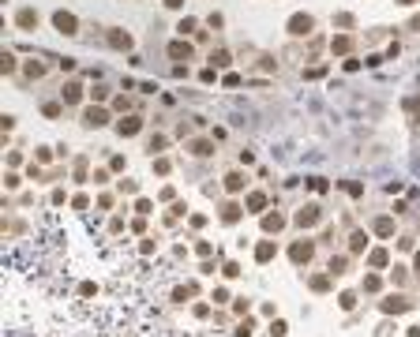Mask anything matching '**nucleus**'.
Instances as JSON below:
<instances>
[{
  "label": "nucleus",
  "mask_w": 420,
  "mask_h": 337,
  "mask_svg": "<svg viewBox=\"0 0 420 337\" xmlns=\"http://www.w3.org/2000/svg\"><path fill=\"white\" fill-rule=\"evenodd\" d=\"M311 255H315V244H311V240H297V244L289 247V258H293L297 266H308Z\"/></svg>",
  "instance_id": "f257e3e1"
},
{
  "label": "nucleus",
  "mask_w": 420,
  "mask_h": 337,
  "mask_svg": "<svg viewBox=\"0 0 420 337\" xmlns=\"http://www.w3.org/2000/svg\"><path fill=\"white\" fill-rule=\"evenodd\" d=\"M293 221H297L300 229H315V225H319V221H323V210H319V206H315V202H311V206L297 210V217H293Z\"/></svg>",
  "instance_id": "f03ea898"
},
{
  "label": "nucleus",
  "mask_w": 420,
  "mask_h": 337,
  "mask_svg": "<svg viewBox=\"0 0 420 337\" xmlns=\"http://www.w3.org/2000/svg\"><path fill=\"white\" fill-rule=\"evenodd\" d=\"M53 26H56L60 34H79V19H75L72 12H56V15H53Z\"/></svg>",
  "instance_id": "7ed1b4c3"
},
{
  "label": "nucleus",
  "mask_w": 420,
  "mask_h": 337,
  "mask_svg": "<svg viewBox=\"0 0 420 337\" xmlns=\"http://www.w3.org/2000/svg\"><path fill=\"white\" fill-rule=\"evenodd\" d=\"M311 26H315V23H311V15H300V12H297V15L289 19V34H293V38H308V34H311Z\"/></svg>",
  "instance_id": "20e7f679"
},
{
  "label": "nucleus",
  "mask_w": 420,
  "mask_h": 337,
  "mask_svg": "<svg viewBox=\"0 0 420 337\" xmlns=\"http://www.w3.org/2000/svg\"><path fill=\"white\" fill-rule=\"evenodd\" d=\"M379 307H383L387 315H402V311H409V307H413V300H405V296H387Z\"/></svg>",
  "instance_id": "39448f33"
},
{
  "label": "nucleus",
  "mask_w": 420,
  "mask_h": 337,
  "mask_svg": "<svg viewBox=\"0 0 420 337\" xmlns=\"http://www.w3.org/2000/svg\"><path fill=\"white\" fill-rule=\"evenodd\" d=\"M15 26H19V30H26V34L38 30V12H34V8H23V12L15 15Z\"/></svg>",
  "instance_id": "423d86ee"
},
{
  "label": "nucleus",
  "mask_w": 420,
  "mask_h": 337,
  "mask_svg": "<svg viewBox=\"0 0 420 337\" xmlns=\"http://www.w3.org/2000/svg\"><path fill=\"white\" fill-rule=\"evenodd\" d=\"M274 255H278V244H274V240H259V244H255V263H270Z\"/></svg>",
  "instance_id": "0eeeda50"
},
{
  "label": "nucleus",
  "mask_w": 420,
  "mask_h": 337,
  "mask_svg": "<svg viewBox=\"0 0 420 337\" xmlns=\"http://www.w3.org/2000/svg\"><path fill=\"white\" fill-rule=\"evenodd\" d=\"M83 124H87V128H101V124H109V113L105 109H87L83 113Z\"/></svg>",
  "instance_id": "6e6552de"
},
{
  "label": "nucleus",
  "mask_w": 420,
  "mask_h": 337,
  "mask_svg": "<svg viewBox=\"0 0 420 337\" xmlns=\"http://www.w3.org/2000/svg\"><path fill=\"white\" fill-rule=\"evenodd\" d=\"M371 233L375 236H394V217H375L371 221Z\"/></svg>",
  "instance_id": "1a4fd4ad"
},
{
  "label": "nucleus",
  "mask_w": 420,
  "mask_h": 337,
  "mask_svg": "<svg viewBox=\"0 0 420 337\" xmlns=\"http://www.w3.org/2000/svg\"><path fill=\"white\" fill-rule=\"evenodd\" d=\"M139 128H143L139 117H124V120H117V131H120V135H135Z\"/></svg>",
  "instance_id": "9d476101"
},
{
  "label": "nucleus",
  "mask_w": 420,
  "mask_h": 337,
  "mask_svg": "<svg viewBox=\"0 0 420 337\" xmlns=\"http://www.w3.org/2000/svg\"><path fill=\"white\" fill-rule=\"evenodd\" d=\"M169 56H173V60H192V45H188V42H173V45H169Z\"/></svg>",
  "instance_id": "9b49d317"
},
{
  "label": "nucleus",
  "mask_w": 420,
  "mask_h": 337,
  "mask_svg": "<svg viewBox=\"0 0 420 337\" xmlns=\"http://www.w3.org/2000/svg\"><path fill=\"white\" fill-rule=\"evenodd\" d=\"M240 214H244V210L236 206V202H225V206H222V221H225V225H236V221H240Z\"/></svg>",
  "instance_id": "f8f14e48"
},
{
  "label": "nucleus",
  "mask_w": 420,
  "mask_h": 337,
  "mask_svg": "<svg viewBox=\"0 0 420 337\" xmlns=\"http://www.w3.org/2000/svg\"><path fill=\"white\" fill-rule=\"evenodd\" d=\"M109 45H113V49H131V34L128 30H113L109 34Z\"/></svg>",
  "instance_id": "ddd939ff"
},
{
  "label": "nucleus",
  "mask_w": 420,
  "mask_h": 337,
  "mask_svg": "<svg viewBox=\"0 0 420 337\" xmlns=\"http://www.w3.org/2000/svg\"><path fill=\"white\" fill-rule=\"evenodd\" d=\"M349 49H353V38H349V34H338V38L330 42V53H338V56H345Z\"/></svg>",
  "instance_id": "4468645a"
},
{
  "label": "nucleus",
  "mask_w": 420,
  "mask_h": 337,
  "mask_svg": "<svg viewBox=\"0 0 420 337\" xmlns=\"http://www.w3.org/2000/svg\"><path fill=\"white\" fill-rule=\"evenodd\" d=\"M60 98H64V105H75V101L83 98V86H79V83H68V86L60 90Z\"/></svg>",
  "instance_id": "2eb2a0df"
},
{
  "label": "nucleus",
  "mask_w": 420,
  "mask_h": 337,
  "mask_svg": "<svg viewBox=\"0 0 420 337\" xmlns=\"http://www.w3.org/2000/svg\"><path fill=\"white\" fill-rule=\"evenodd\" d=\"M330 285H334V274H330V270H327V274H315V277H311V292H327Z\"/></svg>",
  "instance_id": "dca6fc26"
},
{
  "label": "nucleus",
  "mask_w": 420,
  "mask_h": 337,
  "mask_svg": "<svg viewBox=\"0 0 420 337\" xmlns=\"http://www.w3.org/2000/svg\"><path fill=\"white\" fill-rule=\"evenodd\" d=\"M282 225H285V217L278 214V210H274V214H263V229H266V233H278Z\"/></svg>",
  "instance_id": "f3484780"
},
{
  "label": "nucleus",
  "mask_w": 420,
  "mask_h": 337,
  "mask_svg": "<svg viewBox=\"0 0 420 337\" xmlns=\"http://www.w3.org/2000/svg\"><path fill=\"white\" fill-rule=\"evenodd\" d=\"M349 251H353V255L368 251V233H353V236H349Z\"/></svg>",
  "instance_id": "a211bd4d"
},
{
  "label": "nucleus",
  "mask_w": 420,
  "mask_h": 337,
  "mask_svg": "<svg viewBox=\"0 0 420 337\" xmlns=\"http://www.w3.org/2000/svg\"><path fill=\"white\" fill-rule=\"evenodd\" d=\"M368 263H371V266H375V270H383V266L390 263V251H387V247H375V251H371V255H368Z\"/></svg>",
  "instance_id": "6ab92c4d"
},
{
  "label": "nucleus",
  "mask_w": 420,
  "mask_h": 337,
  "mask_svg": "<svg viewBox=\"0 0 420 337\" xmlns=\"http://www.w3.org/2000/svg\"><path fill=\"white\" fill-rule=\"evenodd\" d=\"M248 210H252V214L266 210V195H263V191H252V195H248Z\"/></svg>",
  "instance_id": "aec40b11"
},
{
  "label": "nucleus",
  "mask_w": 420,
  "mask_h": 337,
  "mask_svg": "<svg viewBox=\"0 0 420 337\" xmlns=\"http://www.w3.org/2000/svg\"><path fill=\"white\" fill-rule=\"evenodd\" d=\"M240 188H244V172H229V176H225V191H233V195H236Z\"/></svg>",
  "instance_id": "412c9836"
},
{
  "label": "nucleus",
  "mask_w": 420,
  "mask_h": 337,
  "mask_svg": "<svg viewBox=\"0 0 420 337\" xmlns=\"http://www.w3.org/2000/svg\"><path fill=\"white\" fill-rule=\"evenodd\" d=\"M192 154H195V158H206V154H214V146H210L206 139H195L192 142Z\"/></svg>",
  "instance_id": "4be33fe9"
},
{
  "label": "nucleus",
  "mask_w": 420,
  "mask_h": 337,
  "mask_svg": "<svg viewBox=\"0 0 420 337\" xmlns=\"http://www.w3.org/2000/svg\"><path fill=\"white\" fill-rule=\"evenodd\" d=\"M345 266H349V258H341V255H338V258H330V266H327V270H330L334 277H341V274H345Z\"/></svg>",
  "instance_id": "5701e85b"
},
{
  "label": "nucleus",
  "mask_w": 420,
  "mask_h": 337,
  "mask_svg": "<svg viewBox=\"0 0 420 337\" xmlns=\"http://www.w3.org/2000/svg\"><path fill=\"white\" fill-rule=\"evenodd\" d=\"M192 292H195V285H184V288H173V300H177V304H184V300H188V296H192Z\"/></svg>",
  "instance_id": "b1692460"
},
{
  "label": "nucleus",
  "mask_w": 420,
  "mask_h": 337,
  "mask_svg": "<svg viewBox=\"0 0 420 337\" xmlns=\"http://www.w3.org/2000/svg\"><path fill=\"white\" fill-rule=\"evenodd\" d=\"M184 210H188L184 202H177V206H169V214H165V221H169V225H173L177 217H184Z\"/></svg>",
  "instance_id": "393cba45"
},
{
  "label": "nucleus",
  "mask_w": 420,
  "mask_h": 337,
  "mask_svg": "<svg viewBox=\"0 0 420 337\" xmlns=\"http://www.w3.org/2000/svg\"><path fill=\"white\" fill-rule=\"evenodd\" d=\"M338 304L345 307V311H353V307H357V292H341V296H338Z\"/></svg>",
  "instance_id": "a878e982"
},
{
  "label": "nucleus",
  "mask_w": 420,
  "mask_h": 337,
  "mask_svg": "<svg viewBox=\"0 0 420 337\" xmlns=\"http://www.w3.org/2000/svg\"><path fill=\"white\" fill-rule=\"evenodd\" d=\"M364 288H368V292H379V288H383V281H379L375 274H368V277H364Z\"/></svg>",
  "instance_id": "bb28decb"
},
{
  "label": "nucleus",
  "mask_w": 420,
  "mask_h": 337,
  "mask_svg": "<svg viewBox=\"0 0 420 337\" xmlns=\"http://www.w3.org/2000/svg\"><path fill=\"white\" fill-rule=\"evenodd\" d=\"M308 188H311V191H319V195H323V191H327L330 184H327L323 176H311V180H308Z\"/></svg>",
  "instance_id": "cd10ccee"
},
{
  "label": "nucleus",
  "mask_w": 420,
  "mask_h": 337,
  "mask_svg": "<svg viewBox=\"0 0 420 337\" xmlns=\"http://www.w3.org/2000/svg\"><path fill=\"white\" fill-rule=\"evenodd\" d=\"M252 330H255V322H252V319H244L240 326H236V337H252Z\"/></svg>",
  "instance_id": "c85d7f7f"
},
{
  "label": "nucleus",
  "mask_w": 420,
  "mask_h": 337,
  "mask_svg": "<svg viewBox=\"0 0 420 337\" xmlns=\"http://www.w3.org/2000/svg\"><path fill=\"white\" fill-rule=\"evenodd\" d=\"M270 333H274V337H285V333H289V326H285L282 319H274V322H270Z\"/></svg>",
  "instance_id": "c756f323"
},
{
  "label": "nucleus",
  "mask_w": 420,
  "mask_h": 337,
  "mask_svg": "<svg viewBox=\"0 0 420 337\" xmlns=\"http://www.w3.org/2000/svg\"><path fill=\"white\" fill-rule=\"evenodd\" d=\"M345 191H349L353 199H360V195H364V184H357V180H349V184H345Z\"/></svg>",
  "instance_id": "7c9ffc66"
},
{
  "label": "nucleus",
  "mask_w": 420,
  "mask_h": 337,
  "mask_svg": "<svg viewBox=\"0 0 420 337\" xmlns=\"http://www.w3.org/2000/svg\"><path fill=\"white\" fill-rule=\"evenodd\" d=\"M210 60H214L218 67H225V64H229V53H225V49H218V53H210Z\"/></svg>",
  "instance_id": "2f4dec72"
},
{
  "label": "nucleus",
  "mask_w": 420,
  "mask_h": 337,
  "mask_svg": "<svg viewBox=\"0 0 420 337\" xmlns=\"http://www.w3.org/2000/svg\"><path fill=\"white\" fill-rule=\"evenodd\" d=\"M177 30H180V34H195V19H180Z\"/></svg>",
  "instance_id": "473e14b6"
},
{
  "label": "nucleus",
  "mask_w": 420,
  "mask_h": 337,
  "mask_svg": "<svg viewBox=\"0 0 420 337\" xmlns=\"http://www.w3.org/2000/svg\"><path fill=\"white\" fill-rule=\"evenodd\" d=\"M120 191H124V195H135L139 184H135V180H120Z\"/></svg>",
  "instance_id": "72a5a7b5"
},
{
  "label": "nucleus",
  "mask_w": 420,
  "mask_h": 337,
  "mask_svg": "<svg viewBox=\"0 0 420 337\" xmlns=\"http://www.w3.org/2000/svg\"><path fill=\"white\" fill-rule=\"evenodd\" d=\"M26 75H30V79H42L45 67H42V64H26Z\"/></svg>",
  "instance_id": "f704fd0d"
},
{
  "label": "nucleus",
  "mask_w": 420,
  "mask_h": 337,
  "mask_svg": "<svg viewBox=\"0 0 420 337\" xmlns=\"http://www.w3.org/2000/svg\"><path fill=\"white\" fill-rule=\"evenodd\" d=\"M195 251H199V255H203V258H206L210 251H214V244H210V240H199V244H195Z\"/></svg>",
  "instance_id": "c9c22d12"
},
{
  "label": "nucleus",
  "mask_w": 420,
  "mask_h": 337,
  "mask_svg": "<svg viewBox=\"0 0 420 337\" xmlns=\"http://www.w3.org/2000/svg\"><path fill=\"white\" fill-rule=\"evenodd\" d=\"M390 281H394V285H405V266H394V274H390Z\"/></svg>",
  "instance_id": "e433bc0d"
},
{
  "label": "nucleus",
  "mask_w": 420,
  "mask_h": 337,
  "mask_svg": "<svg viewBox=\"0 0 420 337\" xmlns=\"http://www.w3.org/2000/svg\"><path fill=\"white\" fill-rule=\"evenodd\" d=\"M222 274H225V277H240V263H225Z\"/></svg>",
  "instance_id": "4c0bfd02"
},
{
  "label": "nucleus",
  "mask_w": 420,
  "mask_h": 337,
  "mask_svg": "<svg viewBox=\"0 0 420 337\" xmlns=\"http://www.w3.org/2000/svg\"><path fill=\"white\" fill-rule=\"evenodd\" d=\"M135 210H139V214H143V217H147V214H154V206H150V202H147V199H139V202H135Z\"/></svg>",
  "instance_id": "58836bf2"
},
{
  "label": "nucleus",
  "mask_w": 420,
  "mask_h": 337,
  "mask_svg": "<svg viewBox=\"0 0 420 337\" xmlns=\"http://www.w3.org/2000/svg\"><path fill=\"white\" fill-rule=\"evenodd\" d=\"M42 113H45V117H49V120H53V117H60V105H56V101H49V105H45V109H42Z\"/></svg>",
  "instance_id": "ea45409f"
},
{
  "label": "nucleus",
  "mask_w": 420,
  "mask_h": 337,
  "mask_svg": "<svg viewBox=\"0 0 420 337\" xmlns=\"http://www.w3.org/2000/svg\"><path fill=\"white\" fill-rule=\"evenodd\" d=\"M210 300H214V304H229V292H225V288H214V296H210Z\"/></svg>",
  "instance_id": "a19ab883"
},
{
  "label": "nucleus",
  "mask_w": 420,
  "mask_h": 337,
  "mask_svg": "<svg viewBox=\"0 0 420 337\" xmlns=\"http://www.w3.org/2000/svg\"><path fill=\"white\" fill-rule=\"evenodd\" d=\"M0 67H4V71H15V56H12V53H4V60H0Z\"/></svg>",
  "instance_id": "79ce46f5"
},
{
  "label": "nucleus",
  "mask_w": 420,
  "mask_h": 337,
  "mask_svg": "<svg viewBox=\"0 0 420 337\" xmlns=\"http://www.w3.org/2000/svg\"><path fill=\"white\" fill-rule=\"evenodd\" d=\"M72 206H75V210H87V206H90V199H87V195H75V199H72Z\"/></svg>",
  "instance_id": "37998d69"
},
{
  "label": "nucleus",
  "mask_w": 420,
  "mask_h": 337,
  "mask_svg": "<svg viewBox=\"0 0 420 337\" xmlns=\"http://www.w3.org/2000/svg\"><path fill=\"white\" fill-rule=\"evenodd\" d=\"M154 172H158V176H165V172H169V161L158 158V161H154Z\"/></svg>",
  "instance_id": "c03bdc74"
},
{
  "label": "nucleus",
  "mask_w": 420,
  "mask_h": 337,
  "mask_svg": "<svg viewBox=\"0 0 420 337\" xmlns=\"http://www.w3.org/2000/svg\"><path fill=\"white\" fill-rule=\"evenodd\" d=\"M413 270H416V277H420V251H416V263H413Z\"/></svg>",
  "instance_id": "a18cd8bd"
},
{
  "label": "nucleus",
  "mask_w": 420,
  "mask_h": 337,
  "mask_svg": "<svg viewBox=\"0 0 420 337\" xmlns=\"http://www.w3.org/2000/svg\"><path fill=\"white\" fill-rule=\"evenodd\" d=\"M165 4H169V8H180V4H184V0H165Z\"/></svg>",
  "instance_id": "49530a36"
},
{
  "label": "nucleus",
  "mask_w": 420,
  "mask_h": 337,
  "mask_svg": "<svg viewBox=\"0 0 420 337\" xmlns=\"http://www.w3.org/2000/svg\"><path fill=\"white\" fill-rule=\"evenodd\" d=\"M409 337H420V326H413V330H409Z\"/></svg>",
  "instance_id": "de8ad7c7"
},
{
  "label": "nucleus",
  "mask_w": 420,
  "mask_h": 337,
  "mask_svg": "<svg viewBox=\"0 0 420 337\" xmlns=\"http://www.w3.org/2000/svg\"><path fill=\"white\" fill-rule=\"evenodd\" d=\"M398 4H405V8H409V4H416V0H398Z\"/></svg>",
  "instance_id": "09e8293b"
}]
</instances>
